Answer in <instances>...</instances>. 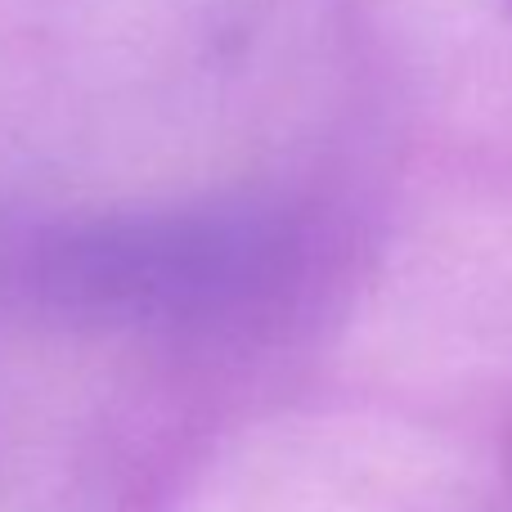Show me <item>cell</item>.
Here are the masks:
<instances>
[{"label": "cell", "mask_w": 512, "mask_h": 512, "mask_svg": "<svg viewBox=\"0 0 512 512\" xmlns=\"http://www.w3.org/2000/svg\"><path fill=\"white\" fill-rule=\"evenodd\" d=\"M508 5H512V0H508Z\"/></svg>", "instance_id": "obj_1"}]
</instances>
